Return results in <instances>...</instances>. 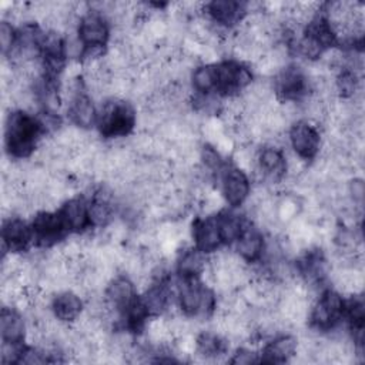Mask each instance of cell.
<instances>
[{
	"label": "cell",
	"instance_id": "d4e9b609",
	"mask_svg": "<svg viewBox=\"0 0 365 365\" xmlns=\"http://www.w3.org/2000/svg\"><path fill=\"white\" fill-rule=\"evenodd\" d=\"M217 220H218V227H220V234L222 241L232 242L241 235L242 225H241V220L237 215L221 214L220 217H217Z\"/></svg>",
	"mask_w": 365,
	"mask_h": 365
},
{
	"label": "cell",
	"instance_id": "ac0fdd59",
	"mask_svg": "<svg viewBox=\"0 0 365 365\" xmlns=\"http://www.w3.org/2000/svg\"><path fill=\"white\" fill-rule=\"evenodd\" d=\"M1 338L6 342H21L26 327L21 317L13 308H3L1 311Z\"/></svg>",
	"mask_w": 365,
	"mask_h": 365
},
{
	"label": "cell",
	"instance_id": "30bf717a",
	"mask_svg": "<svg viewBox=\"0 0 365 365\" xmlns=\"http://www.w3.org/2000/svg\"><path fill=\"white\" fill-rule=\"evenodd\" d=\"M64 230H66V225L60 214L43 211V212H38L33 220L34 235L43 244H48L58 240L63 235Z\"/></svg>",
	"mask_w": 365,
	"mask_h": 365
},
{
	"label": "cell",
	"instance_id": "9a60e30c",
	"mask_svg": "<svg viewBox=\"0 0 365 365\" xmlns=\"http://www.w3.org/2000/svg\"><path fill=\"white\" fill-rule=\"evenodd\" d=\"M30 228L19 218H10L3 224V241L10 250H23L30 241Z\"/></svg>",
	"mask_w": 365,
	"mask_h": 365
},
{
	"label": "cell",
	"instance_id": "3957f363",
	"mask_svg": "<svg viewBox=\"0 0 365 365\" xmlns=\"http://www.w3.org/2000/svg\"><path fill=\"white\" fill-rule=\"evenodd\" d=\"M214 294L208 288H202L194 277L184 281L180 287V304L187 314H207L214 308Z\"/></svg>",
	"mask_w": 365,
	"mask_h": 365
},
{
	"label": "cell",
	"instance_id": "8fae6325",
	"mask_svg": "<svg viewBox=\"0 0 365 365\" xmlns=\"http://www.w3.org/2000/svg\"><path fill=\"white\" fill-rule=\"evenodd\" d=\"M107 305L115 311L125 312L130 305L135 301L134 297V285L128 278L118 277L110 281L107 291Z\"/></svg>",
	"mask_w": 365,
	"mask_h": 365
},
{
	"label": "cell",
	"instance_id": "9c48e42d",
	"mask_svg": "<svg viewBox=\"0 0 365 365\" xmlns=\"http://www.w3.org/2000/svg\"><path fill=\"white\" fill-rule=\"evenodd\" d=\"M250 192V182L245 173L240 168H230L222 175V194L228 204L240 205Z\"/></svg>",
	"mask_w": 365,
	"mask_h": 365
},
{
	"label": "cell",
	"instance_id": "83f0119b",
	"mask_svg": "<svg viewBox=\"0 0 365 365\" xmlns=\"http://www.w3.org/2000/svg\"><path fill=\"white\" fill-rule=\"evenodd\" d=\"M324 47L317 41L314 40L312 37H308L305 36L301 41H299V51L304 57L309 58V60H314V58H318L319 56L324 54Z\"/></svg>",
	"mask_w": 365,
	"mask_h": 365
},
{
	"label": "cell",
	"instance_id": "52a82bcc",
	"mask_svg": "<svg viewBox=\"0 0 365 365\" xmlns=\"http://www.w3.org/2000/svg\"><path fill=\"white\" fill-rule=\"evenodd\" d=\"M308 78L298 67H284L277 77V93L284 100H297L307 93Z\"/></svg>",
	"mask_w": 365,
	"mask_h": 365
},
{
	"label": "cell",
	"instance_id": "5b68a950",
	"mask_svg": "<svg viewBox=\"0 0 365 365\" xmlns=\"http://www.w3.org/2000/svg\"><path fill=\"white\" fill-rule=\"evenodd\" d=\"M289 140L298 157L309 160L314 158L319 150V134L315 125L307 121H298L289 130Z\"/></svg>",
	"mask_w": 365,
	"mask_h": 365
},
{
	"label": "cell",
	"instance_id": "4316f807",
	"mask_svg": "<svg viewBox=\"0 0 365 365\" xmlns=\"http://www.w3.org/2000/svg\"><path fill=\"white\" fill-rule=\"evenodd\" d=\"M0 44L4 54L6 53L11 54V51L17 46V34L11 27V24L7 21H1L0 24Z\"/></svg>",
	"mask_w": 365,
	"mask_h": 365
},
{
	"label": "cell",
	"instance_id": "603a6c76",
	"mask_svg": "<svg viewBox=\"0 0 365 365\" xmlns=\"http://www.w3.org/2000/svg\"><path fill=\"white\" fill-rule=\"evenodd\" d=\"M204 268H205V259L201 251L187 250L181 254L178 259V271L187 278L198 275Z\"/></svg>",
	"mask_w": 365,
	"mask_h": 365
},
{
	"label": "cell",
	"instance_id": "4dcf8cb0",
	"mask_svg": "<svg viewBox=\"0 0 365 365\" xmlns=\"http://www.w3.org/2000/svg\"><path fill=\"white\" fill-rule=\"evenodd\" d=\"M257 361H258L257 354H254L248 349L237 351V354H234V358L231 359V362H234V364H252Z\"/></svg>",
	"mask_w": 365,
	"mask_h": 365
},
{
	"label": "cell",
	"instance_id": "4fadbf2b",
	"mask_svg": "<svg viewBox=\"0 0 365 365\" xmlns=\"http://www.w3.org/2000/svg\"><path fill=\"white\" fill-rule=\"evenodd\" d=\"M258 168L262 177L279 180L287 171V160L278 148L267 147L258 155Z\"/></svg>",
	"mask_w": 365,
	"mask_h": 365
},
{
	"label": "cell",
	"instance_id": "277c9868",
	"mask_svg": "<svg viewBox=\"0 0 365 365\" xmlns=\"http://www.w3.org/2000/svg\"><path fill=\"white\" fill-rule=\"evenodd\" d=\"M344 311V302L338 292L325 291L311 312L312 324L319 329L334 327Z\"/></svg>",
	"mask_w": 365,
	"mask_h": 365
},
{
	"label": "cell",
	"instance_id": "ba28073f",
	"mask_svg": "<svg viewBox=\"0 0 365 365\" xmlns=\"http://www.w3.org/2000/svg\"><path fill=\"white\" fill-rule=\"evenodd\" d=\"M78 37L86 47H103L108 38L107 23L96 11L87 13L80 21Z\"/></svg>",
	"mask_w": 365,
	"mask_h": 365
},
{
	"label": "cell",
	"instance_id": "2e32d148",
	"mask_svg": "<svg viewBox=\"0 0 365 365\" xmlns=\"http://www.w3.org/2000/svg\"><path fill=\"white\" fill-rule=\"evenodd\" d=\"M83 304L77 294L64 291L58 294L53 301V311L57 319L60 321H74L80 317Z\"/></svg>",
	"mask_w": 365,
	"mask_h": 365
},
{
	"label": "cell",
	"instance_id": "e0dca14e",
	"mask_svg": "<svg viewBox=\"0 0 365 365\" xmlns=\"http://www.w3.org/2000/svg\"><path fill=\"white\" fill-rule=\"evenodd\" d=\"M264 251V240L262 235L252 228L242 230L241 235L237 238V252L241 258L254 261Z\"/></svg>",
	"mask_w": 365,
	"mask_h": 365
},
{
	"label": "cell",
	"instance_id": "8992f818",
	"mask_svg": "<svg viewBox=\"0 0 365 365\" xmlns=\"http://www.w3.org/2000/svg\"><path fill=\"white\" fill-rule=\"evenodd\" d=\"M217 68V88L221 91H237L245 88L251 84V71L235 61H225L218 66Z\"/></svg>",
	"mask_w": 365,
	"mask_h": 365
},
{
	"label": "cell",
	"instance_id": "f1b7e54d",
	"mask_svg": "<svg viewBox=\"0 0 365 365\" xmlns=\"http://www.w3.org/2000/svg\"><path fill=\"white\" fill-rule=\"evenodd\" d=\"M200 158L202 160V163L207 168H220V165H221L220 153L212 145H204L200 153Z\"/></svg>",
	"mask_w": 365,
	"mask_h": 365
},
{
	"label": "cell",
	"instance_id": "cb8c5ba5",
	"mask_svg": "<svg viewBox=\"0 0 365 365\" xmlns=\"http://www.w3.org/2000/svg\"><path fill=\"white\" fill-rule=\"evenodd\" d=\"M192 86L200 93H210L217 88V68L212 64L200 66L192 73Z\"/></svg>",
	"mask_w": 365,
	"mask_h": 365
},
{
	"label": "cell",
	"instance_id": "7402d4cb",
	"mask_svg": "<svg viewBox=\"0 0 365 365\" xmlns=\"http://www.w3.org/2000/svg\"><path fill=\"white\" fill-rule=\"evenodd\" d=\"M297 352V341L292 336H281L272 341L264 354L267 362H284Z\"/></svg>",
	"mask_w": 365,
	"mask_h": 365
},
{
	"label": "cell",
	"instance_id": "ffe728a7",
	"mask_svg": "<svg viewBox=\"0 0 365 365\" xmlns=\"http://www.w3.org/2000/svg\"><path fill=\"white\" fill-rule=\"evenodd\" d=\"M70 115L78 127H90L96 118V108L93 101L81 91L73 97Z\"/></svg>",
	"mask_w": 365,
	"mask_h": 365
},
{
	"label": "cell",
	"instance_id": "44dd1931",
	"mask_svg": "<svg viewBox=\"0 0 365 365\" xmlns=\"http://www.w3.org/2000/svg\"><path fill=\"white\" fill-rule=\"evenodd\" d=\"M141 301L147 308L148 315H160L168 302V289L164 281H158L155 285L147 288Z\"/></svg>",
	"mask_w": 365,
	"mask_h": 365
},
{
	"label": "cell",
	"instance_id": "7a4b0ae2",
	"mask_svg": "<svg viewBox=\"0 0 365 365\" xmlns=\"http://www.w3.org/2000/svg\"><path fill=\"white\" fill-rule=\"evenodd\" d=\"M134 125V110L123 101H108L100 114V130L107 137L124 135Z\"/></svg>",
	"mask_w": 365,
	"mask_h": 365
},
{
	"label": "cell",
	"instance_id": "d6986e66",
	"mask_svg": "<svg viewBox=\"0 0 365 365\" xmlns=\"http://www.w3.org/2000/svg\"><path fill=\"white\" fill-rule=\"evenodd\" d=\"M205 7L208 10V14L212 17V20L218 21L220 24H231L240 19L242 11H245L241 3L231 1V0L212 1Z\"/></svg>",
	"mask_w": 365,
	"mask_h": 365
},
{
	"label": "cell",
	"instance_id": "5bb4252c",
	"mask_svg": "<svg viewBox=\"0 0 365 365\" xmlns=\"http://www.w3.org/2000/svg\"><path fill=\"white\" fill-rule=\"evenodd\" d=\"M61 220L66 228L80 231L88 224V205L84 202L83 198H73L68 200L61 212Z\"/></svg>",
	"mask_w": 365,
	"mask_h": 365
},
{
	"label": "cell",
	"instance_id": "f546056e",
	"mask_svg": "<svg viewBox=\"0 0 365 365\" xmlns=\"http://www.w3.org/2000/svg\"><path fill=\"white\" fill-rule=\"evenodd\" d=\"M348 191L351 194L354 205H358L361 208L362 201H364V194H365V188H364L362 180H352L349 187H348Z\"/></svg>",
	"mask_w": 365,
	"mask_h": 365
},
{
	"label": "cell",
	"instance_id": "484cf974",
	"mask_svg": "<svg viewBox=\"0 0 365 365\" xmlns=\"http://www.w3.org/2000/svg\"><path fill=\"white\" fill-rule=\"evenodd\" d=\"M111 218V207L108 198L97 197L91 205H88V220L91 224L104 227Z\"/></svg>",
	"mask_w": 365,
	"mask_h": 365
},
{
	"label": "cell",
	"instance_id": "7c38bea8",
	"mask_svg": "<svg viewBox=\"0 0 365 365\" xmlns=\"http://www.w3.org/2000/svg\"><path fill=\"white\" fill-rule=\"evenodd\" d=\"M194 240L200 251L215 250L222 241L217 217H208L202 221H198L194 227Z\"/></svg>",
	"mask_w": 365,
	"mask_h": 365
},
{
	"label": "cell",
	"instance_id": "6da1fadb",
	"mask_svg": "<svg viewBox=\"0 0 365 365\" xmlns=\"http://www.w3.org/2000/svg\"><path fill=\"white\" fill-rule=\"evenodd\" d=\"M40 125L34 117L26 113H11L6 125V141L10 154L16 157L29 155L34 150Z\"/></svg>",
	"mask_w": 365,
	"mask_h": 365
}]
</instances>
